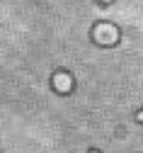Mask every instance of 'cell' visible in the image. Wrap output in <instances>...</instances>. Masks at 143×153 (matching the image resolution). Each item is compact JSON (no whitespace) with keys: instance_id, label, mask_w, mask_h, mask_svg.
I'll return each instance as SVG.
<instances>
[{"instance_id":"cell-4","label":"cell","mask_w":143,"mask_h":153,"mask_svg":"<svg viewBox=\"0 0 143 153\" xmlns=\"http://www.w3.org/2000/svg\"><path fill=\"white\" fill-rule=\"evenodd\" d=\"M99 3H112V0H99Z\"/></svg>"},{"instance_id":"cell-3","label":"cell","mask_w":143,"mask_h":153,"mask_svg":"<svg viewBox=\"0 0 143 153\" xmlns=\"http://www.w3.org/2000/svg\"><path fill=\"white\" fill-rule=\"evenodd\" d=\"M138 122H143V112H138Z\"/></svg>"},{"instance_id":"cell-5","label":"cell","mask_w":143,"mask_h":153,"mask_svg":"<svg viewBox=\"0 0 143 153\" xmlns=\"http://www.w3.org/2000/svg\"><path fill=\"white\" fill-rule=\"evenodd\" d=\"M90 153H99V151H90Z\"/></svg>"},{"instance_id":"cell-2","label":"cell","mask_w":143,"mask_h":153,"mask_svg":"<svg viewBox=\"0 0 143 153\" xmlns=\"http://www.w3.org/2000/svg\"><path fill=\"white\" fill-rule=\"evenodd\" d=\"M70 85H73V83H70V75H68V73L58 71V73L53 75V88H56L58 92H68V90H70Z\"/></svg>"},{"instance_id":"cell-1","label":"cell","mask_w":143,"mask_h":153,"mask_svg":"<svg viewBox=\"0 0 143 153\" xmlns=\"http://www.w3.org/2000/svg\"><path fill=\"white\" fill-rule=\"evenodd\" d=\"M92 34H95V42L107 44V46H109V44H114V42L119 39V32H116L112 25H97Z\"/></svg>"}]
</instances>
